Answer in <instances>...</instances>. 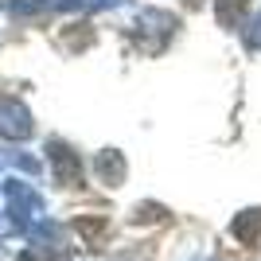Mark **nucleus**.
Instances as JSON below:
<instances>
[{"label":"nucleus","instance_id":"obj_5","mask_svg":"<svg viewBox=\"0 0 261 261\" xmlns=\"http://www.w3.org/2000/svg\"><path fill=\"white\" fill-rule=\"evenodd\" d=\"M47 160H51V172H55L59 187H82V160H78V152L66 141L51 137L47 141Z\"/></svg>","mask_w":261,"mask_h":261},{"label":"nucleus","instance_id":"obj_8","mask_svg":"<svg viewBox=\"0 0 261 261\" xmlns=\"http://www.w3.org/2000/svg\"><path fill=\"white\" fill-rule=\"evenodd\" d=\"M246 12H250V0H215V16L222 28H242V20H246Z\"/></svg>","mask_w":261,"mask_h":261},{"label":"nucleus","instance_id":"obj_6","mask_svg":"<svg viewBox=\"0 0 261 261\" xmlns=\"http://www.w3.org/2000/svg\"><path fill=\"white\" fill-rule=\"evenodd\" d=\"M230 238L242 242L246 250H261V207H246L230 222Z\"/></svg>","mask_w":261,"mask_h":261},{"label":"nucleus","instance_id":"obj_4","mask_svg":"<svg viewBox=\"0 0 261 261\" xmlns=\"http://www.w3.org/2000/svg\"><path fill=\"white\" fill-rule=\"evenodd\" d=\"M32 133H35L32 109L23 106L20 98L0 94V137H4V141H28Z\"/></svg>","mask_w":261,"mask_h":261},{"label":"nucleus","instance_id":"obj_13","mask_svg":"<svg viewBox=\"0 0 261 261\" xmlns=\"http://www.w3.org/2000/svg\"><path fill=\"white\" fill-rule=\"evenodd\" d=\"M246 51H253V55L261 51V8H257V16L246 23Z\"/></svg>","mask_w":261,"mask_h":261},{"label":"nucleus","instance_id":"obj_12","mask_svg":"<svg viewBox=\"0 0 261 261\" xmlns=\"http://www.w3.org/2000/svg\"><path fill=\"white\" fill-rule=\"evenodd\" d=\"M74 230H78V234H86L90 242H98L101 234H106V218H78Z\"/></svg>","mask_w":261,"mask_h":261},{"label":"nucleus","instance_id":"obj_2","mask_svg":"<svg viewBox=\"0 0 261 261\" xmlns=\"http://www.w3.org/2000/svg\"><path fill=\"white\" fill-rule=\"evenodd\" d=\"M175 16L172 12H164V8H144L141 16H137V23H133V39H137V47L148 55H156L168 39L175 35Z\"/></svg>","mask_w":261,"mask_h":261},{"label":"nucleus","instance_id":"obj_7","mask_svg":"<svg viewBox=\"0 0 261 261\" xmlns=\"http://www.w3.org/2000/svg\"><path fill=\"white\" fill-rule=\"evenodd\" d=\"M94 175H98L106 187H121V184H125V175H129L125 152H117V148H101V152L94 156Z\"/></svg>","mask_w":261,"mask_h":261},{"label":"nucleus","instance_id":"obj_10","mask_svg":"<svg viewBox=\"0 0 261 261\" xmlns=\"http://www.w3.org/2000/svg\"><path fill=\"white\" fill-rule=\"evenodd\" d=\"M133 226H148V222H168V207H160V203H141V207L129 215Z\"/></svg>","mask_w":261,"mask_h":261},{"label":"nucleus","instance_id":"obj_14","mask_svg":"<svg viewBox=\"0 0 261 261\" xmlns=\"http://www.w3.org/2000/svg\"><path fill=\"white\" fill-rule=\"evenodd\" d=\"M184 4H187V8H199V4H203V0H184Z\"/></svg>","mask_w":261,"mask_h":261},{"label":"nucleus","instance_id":"obj_9","mask_svg":"<svg viewBox=\"0 0 261 261\" xmlns=\"http://www.w3.org/2000/svg\"><path fill=\"white\" fill-rule=\"evenodd\" d=\"M8 168H16V172H23V175H39V172H43V168H39V160H35L32 152L0 148V172H8Z\"/></svg>","mask_w":261,"mask_h":261},{"label":"nucleus","instance_id":"obj_15","mask_svg":"<svg viewBox=\"0 0 261 261\" xmlns=\"http://www.w3.org/2000/svg\"><path fill=\"white\" fill-rule=\"evenodd\" d=\"M195 261H215V257H195Z\"/></svg>","mask_w":261,"mask_h":261},{"label":"nucleus","instance_id":"obj_11","mask_svg":"<svg viewBox=\"0 0 261 261\" xmlns=\"http://www.w3.org/2000/svg\"><path fill=\"white\" fill-rule=\"evenodd\" d=\"M70 250H47V246H28L23 253H16V261H66Z\"/></svg>","mask_w":261,"mask_h":261},{"label":"nucleus","instance_id":"obj_3","mask_svg":"<svg viewBox=\"0 0 261 261\" xmlns=\"http://www.w3.org/2000/svg\"><path fill=\"white\" fill-rule=\"evenodd\" d=\"M125 0H0V8L12 16H28V12H106L121 8Z\"/></svg>","mask_w":261,"mask_h":261},{"label":"nucleus","instance_id":"obj_1","mask_svg":"<svg viewBox=\"0 0 261 261\" xmlns=\"http://www.w3.org/2000/svg\"><path fill=\"white\" fill-rule=\"evenodd\" d=\"M0 203H4V222H8V234H23L28 238V230L35 222H43L47 218V207H43V195L35 191L28 179H0Z\"/></svg>","mask_w":261,"mask_h":261}]
</instances>
